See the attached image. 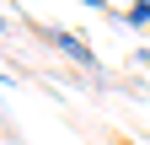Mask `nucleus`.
Listing matches in <instances>:
<instances>
[{
  "mask_svg": "<svg viewBox=\"0 0 150 145\" xmlns=\"http://www.w3.org/2000/svg\"><path fill=\"white\" fill-rule=\"evenodd\" d=\"M139 65H145V70H150V48H139Z\"/></svg>",
  "mask_w": 150,
  "mask_h": 145,
  "instance_id": "obj_2",
  "label": "nucleus"
},
{
  "mask_svg": "<svg viewBox=\"0 0 150 145\" xmlns=\"http://www.w3.org/2000/svg\"><path fill=\"white\" fill-rule=\"evenodd\" d=\"M0 32H6V16H0Z\"/></svg>",
  "mask_w": 150,
  "mask_h": 145,
  "instance_id": "obj_4",
  "label": "nucleus"
},
{
  "mask_svg": "<svg viewBox=\"0 0 150 145\" xmlns=\"http://www.w3.org/2000/svg\"><path fill=\"white\" fill-rule=\"evenodd\" d=\"M48 43L59 48L64 59H75L81 70H91V75H97V70H102V59H97V54H91V48H86L81 38H75V32H64V27H48Z\"/></svg>",
  "mask_w": 150,
  "mask_h": 145,
  "instance_id": "obj_1",
  "label": "nucleus"
},
{
  "mask_svg": "<svg viewBox=\"0 0 150 145\" xmlns=\"http://www.w3.org/2000/svg\"><path fill=\"white\" fill-rule=\"evenodd\" d=\"M0 129H6V134H11V118H6V113H0Z\"/></svg>",
  "mask_w": 150,
  "mask_h": 145,
  "instance_id": "obj_3",
  "label": "nucleus"
}]
</instances>
